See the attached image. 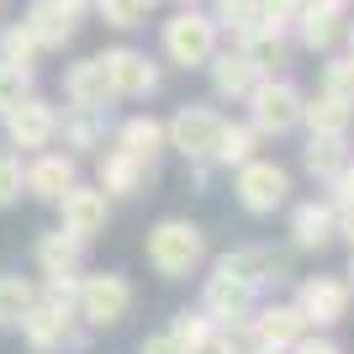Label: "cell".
<instances>
[{
	"label": "cell",
	"instance_id": "obj_30",
	"mask_svg": "<svg viewBox=\"0 0 354 354\" xmlns=\"http://www.w3.org/2000/svg\"><path fill=\"white\" fill-rule=\"evenodd\" d=\"M212 21H217V32H227L233 43H243L249 32H259V0H217V6H212Z\"/></svg>",
	"mask_w": 354,
	"mask_h": 354
},
{
	"label": "cell",
	"instance_id": "obj_16",
	"mask_svg": "<svg viewBox=\"0 0 354 354\" xmlns=\"http://www.w3.org/2000/svg\"><path fill=\"white\" fill-rule=\"evenodd\" d=\"M249 328H254V344H259V349H291L301 333H312L307 317L296 312V301H270V307H254V312H249Z\"/></svg>",
	"mask_w": 354,
	"mask_h": 354
},
{
	"label": "cell",
	"instance_id": "obj_12",
	"mask_svg": "<svg viewBox=\"0 0 354 354\" xmlns=\"http://www.w3.org/2000/svg\"><path fill=\"white\" fill-rule=\"evenodd\" d=\"M53 207H59V227L74 233V238H85V243L95 233H106V222H111V196H106L101 185H80V180H74Z\"/></svg>",
	"mask_w": 354,
	"mask_h": 354
},
{
	"label": "cell",
	"instance_id": "obj_13",
	"mask_svg": "<svg viewBox=\"0 0 354 354\" xmlns=\"http://www.w3.org/2000/svg\"><path fill=\"white\" fill-rule=\"evenodd\" d=\"M153 180H159V164L153 159H133L122 148H106L101 159H95V185L106 196H143Z\"/></svg>",
	"mask_w": 354,
	"mask_h": 354
},
{
	"label": "cell",
	"instance_id": "obj_20",
	"mask_svg": "<svg viewBox=\"0 0 354 354\" xmlns=\"http://www.w3.org/2000/svg\"><path fill=\"white\" fill-rule=\"evenodd\" d=\"M217 265H227L233 275H243L249 286H259V291H265L270 281H281V275H286V265H291V259H286L281 249H270V243H238V249L222 254Z\"/></svg>",
	"mask_w": 354,
	"mask_h": 354
},
{
	"label": "cell",
	"instance_id": "obj_19",
	"mask_svg": "<svg viewBox=\"0 0 354 354\" xmlns=\"http://www.w3.org/2000/svg\"><path fill=\"white\" fill-rule=\"evenodd\" d=\"M32 265H37V275H80L85 270V238L64 233V227H53V233H43L37 243H32Z\"/></svg>",
	"mask_w": 354,
	"mask_h": 354
},
{
	"label": "cell",
	"instance_id": "obj_40",
	"mask_svg": "<svg viewBox=\"0 0 354 354\" xmlns=\"http://www.w3.org/2000/svg\"><path fill=\"white\" fill-rule=\"evenodd\" d=\"M286 354H344V349L328 339V333H317V328H312V333H301V339H296Z\"/></svg>",
	"mask_w": 354,
	"mask_h": 354
},
{
	"label": "cell",
	"instance_id": "obj_3",
	"mask_svg": "<svg viewBox=\"0 0 354 354\" xmlns=\"http://www.w3.org/2000/svg\"><path fill=\"white\" fill-rule=\"evenodd\" d=\"M16 328L27 333V344H32L37 354H80V349H90V333H95L80 312L48 307V301H32V312H27Z\"/></svg>",
	"mask_w": 354,
	"mask_h": 354
},
{
	"label": "cell",
	"instance_id": "obj_41",
	"mask_svg": "<svg viewBox=\"0 0 354 354\" xmlns=\"http://www.w3.org/2000/svg\"><path fill=\"white\" fill-rule=\"evenodd\" d=\"M138 354H180V349L169 344V333H148V339H143V349H138Z\"/></svg>",
	"mask_w": 354,
	"mask_h": 354
},
{
	"label": "cell",
	"instance_id": "obj_25",
	"mask_svg": "<svg viewBox=\"0 0 354 354\" xmlns=\"http://www.w3.org/2000/svg\"><path fill=\"white\" fill-rule=\"evenodd\" d=\"M59 138H64V153H95L106 148V111H69L59 117Z\"/></svg>",
	"mask_w": 354,
	"mask_h": 354
},
{
	"label": "cell",
	"instance_id": "obj_33",
	"mask_svg": "<svg viewBox=\"0 0 354 354\" xmlns=\"http://www.w3.org/2000/svg\"><path fill=\"white\" fill-rule=\"evenodd\" d=\"M90 6L106 16V27H117V32L143 27V16H148V0H90Z\"/></svg>",
	"mask_w": 354,
	"mask_h": 354
},
{
	"label": "cell",
	"instance_id": "obj_37",
	"mask_svg": "<svg viewBox=\"0 0 354 354\" xmlns=\"http://www.w3.org/2000/svg\"><path fill=\"white\" fill-rule=\"evenodd\" d=\"M323 90L354 106V59H349V53H344V59H328V64H323Z\"/></svg>",
	"mask_w": 354,
	"mask_h": 354
},
{
	"label": "cell",
	"instance_id": "obj_24",
	"mask_svg": "<svg viewBox=\"0 0 354 354\" xmlns=\"http://www.w3.org/2000/svg\"><path fill=\"white\" fill-rule=\"evenodd\" d=\"M111 148L133 153V159H153V164H159V153L169 148V143H164V122L159 117H127L117 127V138H111Z\"/></svg>",
	"mask_w": 354,
	"mask_h": 354
},
{
	"label": "cell",
	"instance_id": "obj_34",
	"mask_svg": "<svg viewBox=\"0 0 354 354\" xmlns=\"http://www.w3.org/2000/svg\"><path fill=\"white\" fill-rule=\"evenodd\" d=\"M301 6H307V0H259V32H275V37H286V32L296 27Z\"/></svg>",
	"mask_w": 354,
	"mask_h": 354
},
{
	"label": "cell",
	"instance_id": "obj_7",
	"mask_svg": "<svg viewBox=\"0 0 354 354\" xmlns=\"http://www.w3.org/2000/svg\"><path fill=\"white\" fill-rule=\"evenodd\" d=\"M222 111H212V106H180L175 117L164 122V143L175 148V153H185V164H212V153H217V138H222Z\"/></svg>",
	"mask_w": 354,
	"mask_h": 354
},
{
	"label": "cell",
	"instance_id": "obj_29",
	"mask_svg": "<svg viewBox=\"0 0 354 354\" xmlns=\"http://www.w3.org/2000/svg\"><path fill=\"white\" fill-rule=\"evenodd\" d=\"M37 301V281L32 275H0V328H16Z\"/></svg>",
	"mask_w": 354,
	"mask_h": 354
},
{
	"label": "cell",
	"instance_id": "obj_14",
	"mask_svg": "<svg viewBox=\"0 0 354 354\" xmlns=\"http://www.w3.org/2000/svg\"><path fill=\"white\" fill-rule=\"evenodd\" d=\"M74 180H80V159L74 153H64V148H43V153H32L27 159V175H21V185H27V196H37V201H59L64 191H69Z\"/></svg>",
	"mask_w": 354,
	"mask_h": 354
},
{
	"label": "cell",
	"instance_id": "obj_42",
	"mask_svg": "<svg viewBox=\"0 0 354 354\" xmlns=\"http://www.w3.org/2000/svg\"><path fill=\"white\" fill-rule=\"evenodd\" d=\"M339 238L354 249V207H349V212H339Z\"/></svg>",
	"mask_w": 354,
	"mask_h": 354
},
{
	"label": "cell",
	"instance_id": "obj_35",
	"mask_svg": "<svg viewBox=\"0 0 354 354\" xmlns=\"http://www.w3.org/2000/svg\"><path fill=\"white\" fill-rule=\"evenodd\" d=\"M254 328L249 317H238V323H217V339H212V354H254Z\"/></svg>",
	"mask_w": 354,
	"mask_h": 354
},
{
	"label": "cell",
	"instance_id": "obj_17",
	"mask_svg": "<svg viewBox=\"0 0 354 354\" xmlns=\"http://www.w3.org/2000/svg\"><path fill=\"white\" fill-rule=\"evenodd\" d=\"M333 238H339V212L328 201H296L291 207V249L323 254Z\"/></svg>",
	"mask_w": 354,
	"mask_h": 354
},
{
	"label": "cell",
	"instance_id": "obj_1",
	"mask_svg": "<svg viewBox=\"0 0 354 354\" xmlns=\"http://www.w3.org/2000/svg\"><path fill=\"white\" fill-rule=\"evenodd\" d=\"M148 265L159 270L164 281H185L207 265V233L196 227L191 217H164L148 227Z\"/></svg>",
	"mask_w": 354,
	"mask_h": 354
},
{
	"label": "cell",
	"instance_id": "obj_23",
	"mask_svg": "<svg viewBox=\"0 0 354 354\" xmlns=\"http://www.w3.org/2000/svg\"><path fill=\"white\" fill-rule=\"evenodd\" d=\"M27 27H32V37L43 43V53H48V48H69L74 32H80V11L59 6V0H32Z\"/></svg>",
	"mask_w": 354,
	"mask_h": 354
},
{
	"label": "cell",
	"instance_id": "obj_22",
	"mask_svg": "<svg viewBox=\"0 0 354 354\" xmlns=\"http://www.w3.org/2000/svg\"><path fill=\"white\" fill-rule=\"evenodd\" d=\"M291 32H296V43L307 48V53H333V43L344 37V11H333V6H317V0H307Z\"/></svg>",
	"mask_w": 354,
	"mask_h": 354
},
{
	"label": "cell",
	"instance_id": "obj_4",
	"mask_svg": "<svg viewBox=\"0 0 354 354\" xmlns=\"http://www.w3.org/2000/svg\"><path fill=\"white\" fill-rule=\"evenodd\" d=\"M217 21L196 6H180V16L164 21V59L175 69H207V59L217 53Z\"/></svg>",
	"mask_w": 354,
	"mask_h": 354
},
{
	"label": "cell",
	"instance_id": "obj_28",
	"mask_svg": "<svg viewBox=\"0 0 354 354\" xmlns=\"http://www.w3.org/2000/svg\"><path fill=\"white\" fill-rule=\"evenodd\" d=\"M254 153H259V133H254L249 122H222V138H217V153H212V164H222V169H238V164H249Z\"/></svg>",
	"mask_w": 354,
	"mask_h": 354
},
{
	"label": "cell",
	"instance_id": "obj_2",
	"mask_svg": "<svg viewBox=\"0 0 354 354\" xmlns=\"http://www.w3.org/2000/svg\"><path fill=\"white\" fill-rule=\"evenodd\" d=\"M301 101H307V95H301L286 74H265V80L249 90V101H243V106H249V127L259 138L296 133V127H301Z\"/></svg>",
	"mask_w": 354,
	"mask_h": 354
},
{
	"label": "cell",
	"instance_id": "obj_6",
	"mask_svg": "<svg viewBox=\"0 0 354 354\" xmlns=\"http://www.w3.org/2000/svg\"><path fill=\"white\" fill-rule=\"evenodd\" d=\"M233 196L249 217H270V212H281L286 201H291V175H286L275 159H259V153H254L249 164H238Z\"/></svg>",
	"mask_w": 354,
	"mask_h": 354
},
{
	"label": "cell",
	"instance_id": "obj_8",
	"mask_svg": "<svg viewBox=\"0 0 354 354\" xmlns=\"http://www.w3.org/2000/svg\"><path fill=\"white\" fill-rule=\"evenodd\" d=\"M106 69V85H111V95L117 101H148V95H159L164 85V69L153 59H148L143 48H106V53H95Z\"/></svg>",
	"mask_w": 354,
	"mask_h": 354
},
{
	"label": "cell",
	"instance_id": "obj_5",
	"mask_svg": "<svg viewBox=\"0 0 354 354\" xmlns=\"http://www.w3.org/2000/svg\"><path fill=\"white\" fill-rule=\"evenodd\" d=\"M74 312H80L95 333H101V328H117L122 317L133 312V281L117 275V270H101V275H85V270H80V301H74Z\"/></svg>",
	"mask_w": 354,
	"mask_h": 354
},
{
	"label": "cell",
	"instance_id": "obj_11",
	"mask_svg": "<svg viewBox=\"0 0 354 354\" xmlns=\"http://www.w3.org/2000/svg\"><path fill=\"white\" fill-rule=\"evenodd\" d=\"M259 307V286H249L243 275H233L227 265H212L207 286H201V312L212 323H238Z\"/></svg>",
	"mask_w": 354,
	"mask_h": 354
},
{
	"label": "cell",
	"instance_id": "obj_50",
	"mask_svg": "<svg viewBox=\"0 0 354 354\" xmlns=\"http://www.w3.org/2000/svg\"><path fill=\"white\" fill-rule=\"evenodd\" d=\"M349 159H354V153H349Z\"/></svg>",
	"mask_w": 354,
	"mask_h": 354
},
{
	"label": "cell",
	"instance_id": "obj_39",
	"mask_svg": "<svg viewBox=\"0 0 354 354\" xmlns=\"http://www.w3.org/2000/svg\"><path fill=\"white\" fill-rule=\"evenodd\" d=\"M323 201H328L333 212H349V207H354V159L344 164L333 180H328V196H323Z\"/></svg>",
	"mask_w": 354,
	"mask_h": 354
},
{
	"label": "cell",
	"instance_id": "obj_9",
	"mask_svg": "<svg viewBox=\"0 0 354 354\" xmlns=\"http://www.w3.org/2000/svg\"><path fill=\"white\" fill-rule=\"evenodd\" d=\"M354 296H349V281L344 275H307V281L296 286V312L307 317V328L328 333V328H339L349 317Z\"/></svg>",
	"mask_w": 354,
	"mask_h": 354
},
{
	"label": "cell",
	"instance_id": "obj_48",
	"mask_svg": "<svg viewBox=\"0 0 354 354\" xmlns=\"http://www.w3.org/2000/svg\"><path fill=\"white\" fill-rule=\"evenodd\" d=\"M180 6H196V0H180Z\"/></svg>",
	"mask_w": 354,
	"mask_h": 354
},
{
	"label": "cell",
	"instance_id": "obj_10",
	"mask_svg": "<svg viewBox=\"0 0 354 354\" xmlns=\"http://www.w3.org/2000/svg\"><path fill=\"white\" fill-rule=\"evenodd\" d=\"M0 122H6V143L21 148V153H43V148H53V138H59V106H48L43 95L16 101Z\"/></svg>",
	"mask_w": 354,
	"mask_h": 354
},
{
	"label": "cell",
	"instance_id": "obj_15",
	"mask_svg": "<svg viewBox=\"0 0 354 354\" xmlns=\"http://www.w3.org/2000/svg\"><path fill=\"white\" fill-rule=\"evenodd\" d=\"M207 69H212V95H217V101H249V90L265 80L259 64L249 59V48H238V43L217 48L207 59Z\"/></svg>",
	"mask_w": 354,
	"mask_h": 354
},
{
	"label": "cell",
	"instance_id": "obj_36",
	"mask_svg": "<svg viewBox=\"0 0 354 354\" xmlns=\"http://www.w3.org/2000/svg\"><path fill=\"white\" fill-rule=\"evenodd\" d=\"M21 175H27V164H21V153H11V148H0V207H11V201H21V196H27Z\"/></svg>",
	"mask_w": 354,
	"mask_h": 354
},
{
	"label": "cell",
	"instance_id": "obj_49",
	"mask_svg": "<svg viewBox=\"0 0 354 354\" xmlns=\"http://www.w3.org/2000/svg\"><path fill=\"white\" fill-rule=\"evenodd\" d=\"M148 6H153V0H148Z\"/></svg>",
	"mask_w": 354,
	"mask_h": 354
},
{
	"label": "cell",
	"instance_id": "obj_18",
	"mask_svg": "<svg viewBox=\"0 0 354 354\" xmlns=\"http://www.w3.org/2000/svg\"><path fill=\"white\" fill-rule=\"evenodd\" d=\"M64 101H69V111H106V106L117 101V95H111V85H106L101 59L69 64V74H64Z\"/></svg>",
	"mask_w": 354,
	"mask_h": 354
},
{
	"label": "cell",
	"instance_id": "obj_43",
	"mask_svg": "<svg viewBox=\"0 0 354 354\" xmlns=\"http://www.w3.org/2000/svg\"><path fill=\"white\" fill-rule=\"evenodd\" d=\"M207 180H212V164H191V185L196 191H207Z\"/></svg>",
	"mask_w": 354,
	"mask_h": 354
},
{
	"label": "cell",
	"instance_id": "obj_26",
	"mask_svg": "<svg viewBox=\"0 0 354 354\" xmlns=\"http://www.w3.org/2000/svg\"><path fill=\"white\" fill-rule=\"evenodd\" d=\"M301 127H307V133H349L354 106L339 101V95H328V90H317L312 101H301Z\"/></svg>",
	"mask_w": 354,
	"mask_h": 354
},
{
	"label": "cell",
	"instance_id": "obj_47",
	"mask_svg": "<svg viewBox=\"0 0 354 354\" xmlns=\"http://www.w3.org/2000/svg\"><path fill=\"white\" fill-rule=\"evenodd\" d=\"M344 275H349V296H354V259H349V270H344Z\"/></svg>",
	"mask_w": 354,
	"mask_h": 354
},
{
	"label": "cell",
	"instance_id": "obj_45",
	"mask_svg": "<svg viewBox=\"0 0 354 354\" xmlns=\"http://www.w3.org/2000/svg\"><path fill=\"white\" fill-rule=\"evenodd\" d=\"M344 37H349V59H354V21H349V27H344Z\"/></svg>",
	"mask_w": 354,
	"mask_h": 354
},
{
	"label": "cell",
	"instance_id": "obj_27",
	"mask_svg": "<svg viewBox=\"0 0 354 354\" xmlns=\"http://www.w3.org/2000/svg\"><path fill=\"white\" fill-rule=\"evenodd\" d=\"M169 333V344H175L180 354H212V339H217V323H212L201 307H185V312H175V323L164 328Z\"/></svg>",
	"mask_w": 354,
	"mask_h": 354
},
{
	"label": "cell",
	"instance_id": "obj_46",
	"mask_svg": "<svg viewBox=\"0 0 354 354\" xmlns=\"http://www.w3.org/2000/svg\"><path fill=\"white\" fill-rule=\"evenodd\" d=\"M317 6H333V11H344V6H349V0H317Z\"/></svg>",
	"mask_w": 354,
	"mask_h": 354
},
{
	"label": "cell",
	"instance_id": "obj_32",
	"mask_svg": "<svg viewBox=\"0 0 354 354\" xmlns=\"http://www.w3.org/2000/svg\"><path fill=\"white\" fill-rule=\"evenodd\" d=\"M27 95H32V64L0 59V117H6L16 101H27Z\"/></svg>",
	"mask_w": 354,
	"mask_h": 354
},
{
	"label": "cell",
	"instance_id": "obj_21",
	"mask_svg": "<svg viewBox=\"0 0 354 354\" xmlns=\"http://www.w3.org/2000/svg\"><path fill=\"white\" fill-rule=\"evenodd\" d=\"M354 143L349 133H307V148H301V169H307L317 185H328V180L339 175L344 164H349Z\"/></svg>",
	"mask_w": 354,
	"mask_h": 354
},
{
	"label": "cell",
	"instance_id": "obj_38",
	"mask_svg": "<svg viewBox=\"0 0 354 354\" xmlns=\"http://www.w3.org/2000/svg\"><path fill=\"white\" fill-rule=\"evenodd\" d=\"M37 301L74 312V301H80V275H48V281L37 286Z\"/></svg>",
	"mask_w": 354,
	"mask_h": 354
},
{
	"label": "cell",
	"instance_id": "obj_44",
	"mask_svg": "<svg viewBox=\"0 0 354 354\" xmlns=\"http://www.w3.org/2000/svg\"><path fill=\"white\" fill-rule=\"evenodd\" d=\"M59 6H69V11H85V6H90V0H59Z\"/></svg>",
	"mask_w": 354,
	"mask_h": 354
},
{
	"label": "cell",
	"instance_id": "obj_31",
	"mask_svg": "<svg viewBox=\"0 0 354 354\" xmlns=\"http://www.w3.org/2000/svg\"><path fill=\"white\" fill-rule=\"evenodd\" d=\"M37 53H43V43L32 37L27 21H11V27H0V59H11V64H37Z\"/></svg>",
	"mask_w": 354,
	"mask_h": 354
}]
</instances>
